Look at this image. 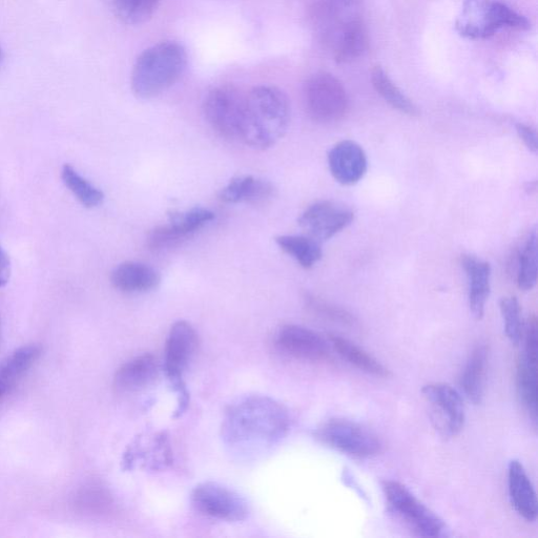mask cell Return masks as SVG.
Listing matches in <instances>:
<instances>
[{
  "label": "cell",
  "mask_w": 538,
  "mask_h": 538,
  "mask_svg": "<svg viewBox=\"0 0 538 538\" xmlns=\"http://www.w3.org/2000/svg\"><path fill=\"white\" fill-rule=\"evenodd\" d=\"M291 428L288 410L273 399L248 397L226 411L223 436L236 446H265L282 440Z\"/></svg>",
  "instance_id": "obj_1"
},
{
  "label": "cell",
  "mask_w": 538,
  "mask_h": 538,
  "mask_svg": "<svg viewBox=\"0 0 538 538\" xmlns=\"http://www.w3.org/2000/svg\"><path fill=\"white\" fill-rule=\"evenodd\" d=\"M291 115V103L283 91L273 86L256 87L245 96L240 139L255 149L271 148L286 133Z\"/></svg>",
  "instance_id": "obj_2"
},
{
  "label": "cell",
  "mask_w": 538,
  "mask_h": 538,
  "mask_svg": "<svg viewBox=\"0 0 538 538\" xmlns=\"http://www.w3.org/2000/svg\"><path fill=\"white\" fill-rule=\"evenodd\" d=\"M189 56L177 41H162L144 50L136 59L131 76L133 93L151 99L168 91L188 68Z\"/></svg>",
  "instance_id": "obj_3"
},
{
  "label": "cell",
  "mask_w": 538,
  "mask_h": 538,
  "mask_svg": "<svg viewBox=\"0 0 538 538\" xmlns=\"http://www.w3.org/2000/svg\"><path fill=\"white\" fill-rule=\"evenodd\" d=\"M455 28L469 39H486L504 28L528 30L529 20L495 0H465Z\"/></svg>",
  "instance_id": "obj_4"
},
{
  "label": "cell",
  "mask_w": 538,
  "mask_h": 538,
  "mask_svg": "<svg viewBox=\"0 0 538 538\" xmlns=\"http://www.w3.org/2000/svg\"><path fill=\"white\" fill-rule=\"evenodd\" d=\"M315 437L327 447L356 459L375 458L384 448L376 432L360 423L341 418L321 424Z\"/></svg>",
  "instance_id": "obj_5"
},
{
  "label": "cell",
  "mask_w": 538,
  "mask_h": 538,
  "mask_svg": "<svg viewBox=\"0 0 538 538\" xmlns=\"http://www.w3.org/2000/svg\"><path fill=\"white\" fill-rule=\"evenodd\" d=\"M390 511L411 531L423 537H443L447 526L441 517L423 504L405 485L397 481L383 483Z\"/></svg>",
  "instance_id": "obj_6"
},
{
  "label": "cell",
  "mask_w": 538,
  "mask_h": 538,
  "mask_svg": "<svg viewBox=\"0 0 538 538\" xmlns=\"http://www.w3.org/2000/svg\"><path fill=\"white\" fill-rule=\"evenodd\" d=\"M305 110L319 123H333L347 113L349 99L342 82L329 73L310 76L303 89Z\"/></svg>",
  "instance_id": "obj_7"
},
{
  "label": "cell",
  "mask_w": 538,
  "mask_h": 538,
  "mask_svg": "<svg viewBox=\"0 0 538 538\" xmlns=\"http://www.w3.org/2000/svg\"><path fill=\"white\" fill-rule=\"evenodd\" d=\"M198 349V336L194 327L185 321L175 323L165 345L164 370L179 395L178 413L184 411L189 402L183 375L195 357Z\"/></svg>",
  "instance_id": "obj_8"
},
{
  "label": "cell",
  "mask_w": 538,
  "mask_h": 538,
  "mask_svg": "<svg viewBox=\"0 0 538 538\" xmlns=\"http://www.w3.org/2000/svg\"><path fill=\"white\" fill-rule=\"evenodd\" d=\"M422 395L429 406L432 423L441 436L446 439L459 436L466 423L461 393L446 383H430L422 388Z\"/></svg>",
  "instance_id": "obj_9"
},
{
  "label": "cell",
  "mask_w": 538,
  "mask_h": 538,
  "mask_svg": "<svg viewBox=\"0 0 538 538\" xmlns=\"http://www.w3.org/2000/svg\"><path fill=\"white\" fill-rule=\"evenodd\" d=\"M245 96L232 86L216 87L206 95L203 112L212 129L226 139H240Z\"/></svg>",
  "instance_id": "obj_10"
},
{
  "label": "cell",
  "mask_w": 538,
  "mask_h": 538,
  "mask_svg": "<svg viewBox=\"0 0 538 538\" xmlns=\"http://www.w3.org/2000/svg\"><path fill=\"white\" fill-rule=\"evenodd\" d=\"M192 504L202 515L222 522H242L250 514L247 502L239 493L213 482L199 484L193 490Z\"/></svg>",
  "instance_id": "obj_11"
},
{
  "label": "cell",
  "mask_w": 538,
  "mask_h": 538,
  "mask_svg": "<svg viewBox=\"0 0 538 538\" xmlns=\"http://www.w3.org/2000/svg\"><path fill=\"white\" fill-rule=\"evenodd\" d=\"M524 351L516 369V390L519 400L533 423H537L538 376H537V320L530 318L524 333Z\"/></svg>",
  "instance_id": "obj_12"
},
{
  "label": "cell",
  "mask_w": 538,
  "mask_h": 538,
  "mask_svg": "<svg viewBox=\"0 0 538 538\" xmlns=\"http://www.w3.org/2000/svg\"><path fill=\"white\" fill-rule=\"evenodd\" d=\"M283 354L309 363H328L333 360L328 342L316 331L299 326H283L276 338Z\"/></svg>",
  "instance_id": "obj_13"
},
{
  "label": "cell",
  "mask_w": 538,
  "mask_h": 538,
  "mask_svg": "<svg viewBox=\"0 0 538 538\" xmlns=\"http://www.w3.org/2000/svg\"><path fill=\"white\" fill-rule=\"evenodd\" d=\"M355 213L346 206L333 201H319L299 218V225L307 236L323 242L342 232L353 223Z\"/></svg>",
  "instance_id": "obj_14"
},
{
  "label": "cell",
  "mask_w": 538,
  "mask_h": 538,
  "mask_svg": "<svg viewBox=\"0 0 538 538\" xmlns=\"http://www.w3.org/2000/svg\"><path fill=\"white\" fill-rule=\"evenodd\" d=\"M214 218L213 212L203 208H195L183 214L174 213L171 215L170 224L158 226L150 234L149 247L153 251H162L175 246L202 229Z\"/></svg>",
  "instance_id": "obj_15"
},
{
  "label": "cell",
  "mask_w": 538,
  "mask_h": 538,
  "mask_svg": "<svg viewBox=\"0 0 538 538\" xmlns=\"http://www.w3.org/2000/svg\"><path fill=\"white\" fill-rule=\"evenodd\" d=\"M325 37L340 65L350 64L360 58L368 48L367 29L359 17L346 20L328 32Z\"/></svg>",
  "instance_id": "obj_16"
},
{
  "label": "cell",
  "mask_w": 538,
  "mask_h": 538,
  "mask_svg": "<svg viewBox=\"0 0 538 538\" xmlns=\"http://www.w3.org/2000/svg\"><path fill=\"white\" fill-rule=\"evenodd\" d=\"M331 175L343 185L357 184L367 172V157L355 141L344 140L328 154Z\"/></svg>",
  "instance_id": "obj_17"
},
{
  "label": "cell",
  "mask_w": 538,
  "mask_h": 538,
  "mask_svg": "<svg viewBox=\"0 0 538 538\" xmlns=\"http://www.w3.org/2000/svg\"><path fill=\"white\" fill-rule=\"evenodd\" d=\"M508 489L511 504L525 521L537 519V496L526 469L520 461L513 460L508 466Z\"/></svg>",
  "instance_id": "obj_18"
},
{
  "label": "cell",
  "mask_w": 538,
  "mask_h": 538,
  "mask_svg": "<svg viewBox=\"0 0 538 538\" xmlns=\"http://www.w3.org/2000/svg\"><path fill=\"white\" fill-rule=\"evenodd\" d=\"M462 266L469 281L470 312L475 319L482 320L490 295V264L477 257L463 256Z\"/></svg>",
  "instance_id": "obj_19"
},
{
  "label": "cell",
  "mask_w": 538,
  "mask_h": 538,
  "mask_svg": "<svg viewBox=\"0 0 538 538\" xmlns=\"http://www.w3.org/2000/svg\"><path fill=\"white\" fill-rule=\"evenodd\" d=\"M158 376V361L147 354L123 364L116 372L114 384L119 391L138 392L152 385Z\"/></svg>",
  "instance_id": "obj_20"
},
{
  "label": "cell",
  "mask_w": 538,
  "mask_h": 538,
  "mask_svg": "<svg viewBox=\"0 0 538 538\" xmlns=\"http://www.w3.org/2000/svg\"><path fill=\"white\" fill-rule=\"evenodd\" d=\"M111 281L122 293L141 294L153 291L160 284V276L147 264L124 262L115 268Z\"/></svg>",
  "instance_id": "obj_21"
},
{
  "label": "cell",
  "mask_w": 538,
  "mask_h": 538,
  "mask_svg": "<svg viewBox=\"0 0 538 538\" xmlns=\"http://www.w3.org/2000/svg\"><path fill=\"white\" fill-rule=\"evenodd\" d=\"M489 351L486 345H478L472 350L462 372L460 385L466 398L473 404H480L485 393Z\"/></svg>",
  "instance_id": "obj_22"
},
{
  "label": "cell",
  "mask_w": 538,
  "mask_h": 538,
  "mask_svg": "<svg viewBox=\"0 0 538 538\" xmlns=\"http://www.w3.org/2000/svg\"><path fill=\"white\" fill-rule=\"evenodd\" d=\"M274 195V186L253 176H242L233 179L225 186L220 194L225 203L246 202L251 204L263 203Z\"/></svg>",
  "instance_id": "obj_23"
},
{
  "label": "cell",
  "mask_w": 538,
  "mask_h": 538,
  "mask_svg": "<svg viewBox=\"0 0 538 538\" xmlns=\"http://www.w3.org/2000/svg\"><path fill=\"white\" fill-rule=\"evenodd\" d=\"M331 346L350 365L376 378H389L390 370L366 350L339 335H328Z\"/></svg>",
  "instance_id": "obj_24"
},
{
  "label": "cell",
  "mask_w": 538,
  "mask_h": 538,
  "mask_svg": "<svg viewBox=\"0 0 538 538\" xmlns=\"http://www.w3.org/2000/svg\"><path fill=\"white\" fill-rule=\"evenodd\" d=\"M41 356V347L36 344L20 347L0 363V398L22 378Z\"/></svg>",
  "instance_id": "obj_25"
},
{
  "label": "cell",
  "mask_w": 538,
  "mask_h": 538,
  "mask_svg": "<svg viewBox=\"0 0 538 538\" xmlns=\"http://www.w3.org/2000/svg\"><path fill=\"white\" fill-rule=\"evenodd\" d=\"M121 23L129 26L146 24L157 12L161 0H105Z\"/></svg>",
  "instance_id": "obj_26"
},
{
  "label": "cell",
  "mask_w": 538,
  "mask_h": 538,
  "mask_svg": "<svg viewBox=\"0 0 538 538\" xmlns=\"http://www.w3.org/2000/svg\"><path fill=\"white\" fill-rule=\"evenodd\" d=\"M371 82L375 90L389 105L399 112L418 116L419 109L391 80L385 70L377 66L371 71Z\"/></svg>",
  "instance_id": "obj_27"
},
{
  "label": "cell",
  "mask_w": 538,
  "mask_h": 538,
  "mask_svg": "<svg viewBox=\"0 0 538 538\" xmlns=\"http://www.w3.org/2000/svg\"><path fill=\"white\" fill-rule=\"evenodd\" d=\"M276 242L283 252L292 256L303 268L314 267L323 256L319 241L309 236H280Z\"/></svg>",
  "instance_id": "obj_28"
},
{
  "label": "cell",
  "mask_w": 538,
  "mask_h": 538,
  "mask_svg": "<svg viewBox=\"0 0 538 538\" xmlns=\"http://www.w3.org/2000/svg\"><path fill=\"white\" fill-rule=\"evenodd\" d=\"M360 0H323L316 9L317 22L326 35L350 18L356 17L354 10Z\"/></svg>",
  "instance_id": "obj_29"
},
{
  "label": "cell",
  "mask_w": 538,
  "mask_h": 538,
  "mask_svg": "<svg viewBox=\"0 0 538 538\" xmlns=\"http://www.w3.org/2000/svg\"><path fill=\"white\" fill-rule=\"evenodd\" d=\"M61 177L67 188L86 208H96L105 198L101 191L84 177H81L69 164H66L62 169Z\"/></svg>",
  "instance_id": "obj_30"
},
{
  "label": "cell",
  "mask_w": 538,
  "mask_h": 538,
  "mask_svg": "<svg viewBox=\"0 0 538 538\" xmlns=\"http://www.w3.org/2000/svg\"><path fill=\"white\" fill-rule=\"evenodd\" d=\"M537 282V236L532 231L522 248L519 260L517 285L524 292L531 291Z\"/></svg>",
  "instance_id": "obj_31"
},
{
  "label": "cell",
  "mask_w": 538,
  "mask_h": 538,
  "mask_svg": "<svg viewBox=\"0 0 538 538\" xmlns=\"http://www.w3.org/2000/svg\"><path fill=\"white\" fill-rule=\"evenodd\" d=\"M500 307L505 334L512 344L519 345L525 333L521 304L515 297H507L501 300Z\"/></svg>",
  "instance_id": "obj_32"
},
{
  "label": "cell",
  "mask_w": 538,
  "mask_h": 538,
  "mask_svg": "<svg viewBox=\"0 0 538 538\" xmlns=\"http://www.w3.org/2000/svg\"><path fill=\"white\" fill-rule=\"evenodd\" d=\"M305 301L307 307L312 310L313 313L326 320L346 326H355L357 323V320L353 315L339 306L329 304L314 296H306Z\"/></svg>",
  "instance_id": "obj_33"
},
{
  "label": "cell",
  "mask_w": 538,
  "mask_h": 538,
  "mask_svg": "<svg viewBox=\"0 0 538 538\" xmlns=\"http://www.w3.org/2000/svg\"><path fill=\"white\" fill-rule=\"evenodd\" d=\"M516 131L517 134H519L520 138L523 140V142L526 144V147L531 152L536 153L538 150V143L537 133L535 129L530 126H527V124L519 123L516 124Z\"/></svg>",
  "instance_id": "obj_34"
},
{
  "label": "cell",
  "mask_w": 538,
  "mask_h": 538,
  "mask_svg": "<svg viewBox=\"0 0 538 538\" xmlns=\"http://www.w3.org/2000/svg\"><path fill=\"white\" fill-rule=\"evenodd\" d=\"M11 276V264L7 253L0 245V288L8 284Z\"/></svg>",
  "instance_id": "obj_35"
},
{
  "label": "cell",
  "mask_w": 538,
  "mask_h": 538,
  "mask_svg": "<svg viewBox=\"0 0 538 538\" xmlns=\"http://www.w3.org/2000/svg\"><path fill=\"white\" fill-rule=\"evenodd\" d=\"M4 57H5L4 51H3L2 47H0V67H2V65H3Z\"/></svg>",
  "instance_id": "obj_36"
},
{
  "label": "cell",
  "mask_w": 538,
  "mask_h": 538,
  "mask_svg": "<svg viewBox=\"0 0 538 538\" xmlns=\"http://www.w3.org/2000/svg\"><path fill=\"white\" fill-rule=\"evenodd\" d=\"M0 349H2V329H0Z\"/></svg>",
  "instance_id": "obj_37"
}]
</instances>
